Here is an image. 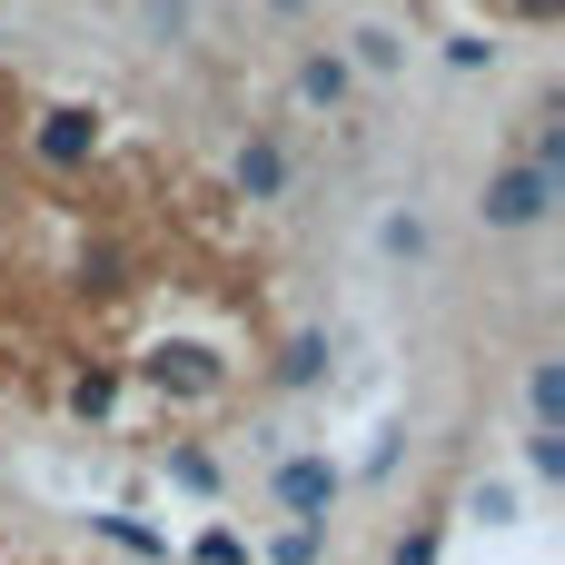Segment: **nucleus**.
Listing matches in <instances>:
<instances>
[{
    "label": "nucleus",
    "instance_id": "obj_1",
    "mask_svg": "<svg viewBox=\"0 0 565 565\" xmlns=\"http://www.w3.org/2000/svg\"><path fill=\"white\" fill-rule=\"evenodd\" d=\"M556 179L546 169H526V159H497L487 169V189H477V218H487V238H526V228H546L556 218Z\"/></svg>",
    "mask_w": 565,
    "mask_h": 565
},
{
    "label": "nucleus",
    "instance_id": "obj_12",
    "mask_svg": "<svg viewBox=\"0 0 565 565\" xmlns=\"http://www.w3.org/2000/svg\"><path fill=\"white\" fill-rule=\"evenodd\" d=\"M119 407V367H79L70 377V417H109Z\"/></svg>",
    "mask_w": 565,
    "mask_h": 565
},
{
    "label": "nucleus",
    "instance_id": "obj_14",
    "mask_svg": "<svg viewBox=\"0 0 565 565\" xmlns=\"http://www.w3.org/2000/svg\"><path fill=\"white\" fill-rule=\"evenodd\" d=\"M526 477H536V487H556V477H565V437H546V427L526 437Z\"/></svg>",
    "mask_w": 565,
    "mask_h": 565
},
{
    "label": "nucleus",
    "instance_id": "obj_10",
    "mask_svg": "<svg viewBox=\"0 0 565 565\" xmlns=\"http://www.w3.org/2000/svg\"><path fill=\"white\" fill-rule=\"evenodd\" d=\"M338 60H348V70H358V79H387V70H397V60H407V40H397V30H387V20H358V30H348V50H338Z\"/></svg>",
    "mask_w": 565,
    "mask_h": 565
},
{
    "label": "nucleus",
    "instance_id": "obj_9",
    "mask_svg": "<svg viewBox=\"0 0 565 565\" xmlns=\"http://www.w3.org/2000/svg\"><path fill=\"white\" fill-rule=\"evenodd\" d=\"M377 258H397V268H427V258H437V228H427V209H387V218H377Z\"/></svg>",
    "mask_w": 565,
    "mask_h": 565
},
{
    "label": "nucleus",
    "instance_id": "obj_17",
    "mask_svg": "<svg viewBox=\"0 0 565 565\" xmlns=\"http://www.w3.org/2000/svg\"><path fill=\"white\" fill-rule=\"evenodd\" d=\"M139 30H159V40H179V30H189V0H139Z\"/></svg>",
    "mask_w": 565,
    "mask_h": 565
},
{
    "label": "nucleus",
    "instance_id": "obj_19",
    "mask_svg": "<svg viewBox=\"0 0 565 565\" xmlns=\"http://www.w3.org/2000/svg\"><path fill=\"white\" fill-rule=\"evenodd\" d=\"M278 10H298V0H278Z\"/></svg>",
    "mask_w": 565,
    "mask_h": 565
},
{
    "label": "nucleus",
    "instance_id": "obj_4",
    "mask_svg": "<svg viewBox=\"0 0 565 565\" xmlns=\"http://www.w3.org/2000/svg\"><path fill=\"white\" fill-rule=\"evenodd\" d=\"M228 179H238V199H248V209H278V199H288V149H278V139L258 129V139H238Z\"/></svg>",
    "mask_w": 565,
    "mask_h": 565
},
{
    "label": "nucleus",
    "instance_id": "obj_11",
    "mask_svg": "<svg viewBox=\"0 0 565 565\" xmlns=\"http://www.w3.org/2000/svg\"><path fill=\"white\" fill-rule=\"evenodd\" d=\"M328 358H338V348H328L318 328H298V338L278 348V387H288V397H298V387H318V377H328Z\"/></svg>",
    "mask_w": 565,
    "mask_h": 565
},
{
    "label": "nucleus",
    "instance_id": "obj_2",
    "mask_svg": "<svg viewBox=\"0 0 565 565\" xmlns=\"http://www.w3.org/2000/svg\"><path fill=\"white\" fill-rule=\"evenodd\" d=\"M139 387H159L169 407H209V397L228 387V367H218L209 348H149V358H139Z\"/></svg>",
    "mask_w": 565,
    "mask_h": 565
},
{
    "label": "nucleus",
    "instance_id": "obj_5",
    "mask_svg": "<svg viewBox=\"0 0 565 565\" xmlns=\"http://www.w3.org/2000/svg\"><path fill=\"white\" fill-rule=\"evenodd\" d=\"M30 149H40L50 169H89V149H99V119H89V109H40Z\"/></svg>",
    "mask_w": 565,
    "mask_h": 565
},
{
    "label": "nucleus",
    "instance_id": "obj_3",
    "mask_svg": "<svg viewBox=\"0 0 565 565\" xmlns=\"http://www.w3.org/2000/svg\"><path fill=\"white\" fill-rule=\"evenodd\" d=\"M288 89H298V109H318V119H338V109L358 99V70H348L338 50H308V60L288 70Z\"/></svg>",
    "mask_w": 565,
    "mask_h": 565
},
{
    "label": "nucleus",
    "instance_id": "obj_13",
    "mask_svg": "<svg viewBox=\"0 0 565 565\" xmlns=\"http://www.w3.org/2000/svg\"><path fill=\"white\" fill-rule=\"evenodd\" d=\"M437 546H447V526L427 516V526H407V536L387 546V565H437Z\"/></svg>",
    "mask_w": 565,
    "mask_h": 565
},
{
    "label": "nucleus",
    "instance_id": "obj_15",
    "mask_svg": "<svg viewBox=\"0 0 565 565\" xmlns=\"http://www.w3.org/2000/svg\"><path fill=\"white\" fill-rule=\"evenodd\" d=\"M119 268H129V258H119L109 238H99V248H79V278H89V288H119Z\"/></svg>",
    "mask_w": 565,
    "mask_h": 565
},
{
    "label": "nucleus",
    "instance_id": "obj_6",
    "mask_svg": "<svg viewBox=\"0 0 565 565\" xmlns=\"http://www.w3.org/2000/svg\"><path fill=\"white\" fill-rule=\"evenodd\" d=\"M268 487H278L288 516H328V507H338V467H328V457H278Z\"/></svg>",
    "mask_w": 565,
    "mask_h": 565
},
{
    "label": "nucleus",
    "instance_id": "obj_8",
    "mask_svg": "<svg viewBox=\"0 0 565 565\" xmlns=\"http://www.w3.org/2000/svg\"><path fill=\"white\" fill-rule=\"evenodd\" d=\"M516 159H526V169H546V179L565 189V99H556V89L526 109V149H516Z\"/></svg>",
    "mask_w": 565,
    "mask_h": 565
},
{
    "label": "nucleus",
    "instance_id": "obj_18",
    "mask_svg": "<svg viewBox=\"0 0 565 565\" xmlns=\"http://www.w3.org/2000/svg\"><path fill=\"white\" fill-rule=\"evenodd\" d=\"M516 20H565V0H507Z\"/></svg>",
    "mask_w": 565,
    "mask_h": 565
},
{
    "label": "nucleus",
    "instance_id": "obj_7",
    "mask_svg": "<svg viewBox=\"0 0 565 565\" xmlns=\"http://www.w3.org/2000/svg\"><path fill=\"white\" fill-rule=\"evenodd\" d=\"M526 427L565 437V358H556V348H536V358H526Z\"/></svg>",
    "mask_w": 565,
    "mask_h": 565
},
{
    "label": "nucleus",
    "instance_id": "obj_16",
    "mask_svg": "<svg viewBox=\"0 0 565 565\" xmlns=\"http://www.w3.org/2000/svg\"><path fill=\"white\" fill-rule=\"evenodd\" d=\"M169 477H179V487H199V497H218V467H209L199 447H179V457H169Z\"/></svg>",
    "mask_w": 565,
    "mask_h": 565
}]
</instances>
